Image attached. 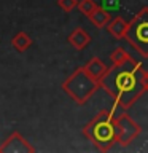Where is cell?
Returning a JSON list of instances; mask_svg holds the SVG:
<instances>
[{"instance_id": "1", "label": "cell", "mask_w": 148, "mask_h": 153, "mask_svg": "<svg viewBox=\"0 0 148 153\" xmlns=\"http://www.w3.org/2000/svg\"><path fill=\"white\" fill-rule=\"evenodd\" d=\"M142 72L143 64L131 57L121 64L108 65L99 85L113 99V105L123 110H129L145 93L142 86Z\"/></svg>"}, {"instance_id": "2", "label": "cell", "mask_w": 148, "mask_h": 153, "mask_svg": "<svg viewBox=\"0 0 148 153\" xmlns=\"http://www.w3.org/2000/svg\"><path fill=\"white\" fill-rule=\"evenodd\" d=\"M116 105L112 108H104L83 128V136L97 148L99 152H108L116 143V129H115V113Z\"/></svg>"}, {"instance_id": "3", "label": "cell", "mask_w": 148, "mask_h": 153, "mask_svg": "<svg viewBox=\"0 0 148 153\" xmlns=\"http://www.w3.org/2000/svg\"><path fill=\"white\" fill-rule=\"evenodd\" d=\"M61 88L75 104L84 105L100 88V85L84 70V67H78L62 81Z\"/></svg>"}, {"instance_id": "4", "label": "cell", "mask_w": 148, "mask_h": 153, "mask_svg": "<svg viewBox=\"0 0 148 153\" xmlns=\"http://www.w3.org/2000/svg\"><path fill=\"white\" fill-rule=\"evenodd\" d=\"M124 40L142 57H148V7H143L140 11H137L127 22Z\"/></svg>"}, {"instance_id": "5", "label": "cell", "mask_w": 148, "mask_h": 153, "mask_svg": "<svg viewBox=\"0 0 148 153\" xmlns=\"http://www.w3.org/2000/svg\"><path fill=\"white\" fill-rule=\"evenodd\" d=\"M115 129H116V143L121 147H129L142 132V126L131 118L127 110L123 108H116Z\"/></svg>"}, {"instance_id": "6", "label": "cell", "mask_w": 148, "mask_h": 153, "mask_svg": "<svg viewBox=\"0 0 148 153\" xmlns=\"http://www.w3.org/2000/svg\"><path fill=\"white\" fill-rule=\"evenodd\" d=\"M33 148L18 131H13L0 143V153H33Z\"/></svg>"}, {"instance_id": "7", "label": "cell", "mask_w": 148, "mask_h": 153, "mask_svg": "<svg viewBox=\"0 0 148 153\" xmlns=\"http://www.w3.org/2000/svg\"><path fill=\"white\" fill-rule=\"evenodd\" d=\"M91 40H92L91 35L84 30L83 27H75L73 30L69 33V37H67V42L78 51L84 50V48L91 43Z\"/></svg>"}, {"instance_id": "8", "label": "cell", "mask_w": 148, "mask_h": 153, "mask_svg": "<svg viewBox=\"0 0 148 153\" xmlns=\"http://www.w3.org/2000/svg\"><path fill=\"white\" fill-rule=\"evenodd\" d=\"M83 67H84V70L88 72L94 80H97V81H100V78L105 75V72H107V69H108V65L105 64L100 57H97V56L91 57V59L86 62Z\"/></svg>"}, {"instance_id": "9", "label": "cell", "mask_w": 148, "mask_h": 153, "mask_svg": "<svg viewBox=\"0 0 148 153\" xmlns=\"http://www.w3.org/2000/svg\"><path fill=\"white\" fill-rule=\"evenodd\" d=\"M105 29L116 40H124V35H126V30H127V21L123 19L121 16H115V18H112V21L107 24Z\"/></svg>"}, {"instance_id": "10", "label": "cell", "mask_w": 148, "mask_h": 153, "mask_svg": "<svg viewBox=\"0 0 148 153\" xmlns=\"http://www.w3.org/2000/svg\"><path fill=\"white\" fill-rule=\"evenodd\" d=\"M88 19L92 22V26H95L97 29H105V27H107V24L112 21V14H110V11H108V10H105L104 7H99Z\"/></svg>"}, {"instance_id": "11", "label": "cell", "mask_w": 148, "mask_h": 153, "mask_svg": "<svg viewBox=\"0 0 148 153\" xmlns=\"http://www.w3.org/2000/svg\"><path fill=\"white\" fill-rule=\"evenodd\" d=\"M11 46L18 53H24V51H27L29 48L32 46V38H30L29 33L21 30V32H18L16 35L11 38Z\"/></svg>"}, {"instance_id": "12", "label": "cell", "mask_w": 148, "mask_h": 153, "mask_svg": "<svg viewBox=\"0 0 148 153\" xmlns=\"http://www.w3.org/2000/svg\"><path fill=\"white\" fill-rule=\"evenodd\" d=\"M131 57H132V56L129 54V53L124 50V48L118 46V48H115L113 53L110 54V61H112V64H121V62L129 61Z\"/></svg>"}, {"instance_id": "13", "label": "cell", "mask_w": 148, "mask_h": 153, "mask_svg": "<svg viewBox=\"0 0 148 153\" xmlns=\"http://www.w3.org/2000/svg\"><path fill=\"white\" fill-rule=\"evenodd\" d=\"M76 8H78L86 18H89L91 14H92L95 10L99 8V5H97V2H95V0H80V2H78V7H76Z\"/></svg>"}, {"instance_id": "14", "label": "cell", "mask_w": 148, "mask_h": 153, "mask_svg": "<svg viewBox=\"0 0 148 153\" xmlns=\"http://www.w3.org/2000/svg\"><path fill=\"white\" fill-rule=\"evenodd\" d=\"M80 0H57V5H59L61 10H64L65 13H70L72 10H75L78 7Z\"/></svg>"}, {"instance_id": "15", "label": "cell", "mask_w": 148, "mask_h": 153, "mask_svg": "<svg viewBox=\"0 0 148 153\" xmlns=\"http://www.w3.org/2000/svg\"><path fill=\"white\" fill-rule=\"evenodd\" d=\"M142 86L148 93V70H145V69H143V72H142Z\"/></svg>"}]
</instances>
